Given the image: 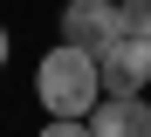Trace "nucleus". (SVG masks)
I'll return each instance as SVG.
<instances>
[{"mask_svg":"<svg viewBox=\"0 0 151 137\" xmlns=\"http://www.w3.org/2000/svg\"><path fill=\"white\" fill-rule=\"evenodd\" d=\"M35 96H41V110L48 117H89L96 103H103V75H96V55L89 48H69V41H55L35 62Z\"/></svg>","mask_w":151,"mask_h":137,"instance_id":"nucleus-1","label":"nucleus"},{"mask_svg":"<svg viewBox=\"0 0 151 137\" xmlns=\"http://www.w3.org/2000/svg\"><path fill=\"white\" fill-rule=\"evenodd\" d=\"M96 75H103V96H144L151 89V41L117 34L110 48H96Z\"/></svg>","mask_w":151,"mask_h":137,"instance_id":"nucleus-2","label":"nucleus"},{"mask_svg":"<svg viewBox=\"0 0 151 137\" xmlns=\"http://www.w3.org/2000/svg\"><path fill=\"white\" fill-rule=\"evenodd\" d=\"M62 41L69 48H110L117 41V0H69L62 7Z\"/></svg>","mask_w":151,"mask_h":137,"instance_id":"nucleus-3","label":"nucleus"},{"mask_svg":"<svg viewBox=\"0 0 151 137\" xmlns=\"http://www.w3.org/2000/svg\"><path fill=\"white\" fill-rule=\"evenodd\" d=\"M89 137H151V103L144 96H103L89 110Z\"/></svg>","mask_w":151,"mask_h":137,"instance_id":"nucleus-4","label":"nucleus"},{"mask_svg":"<svg viewBox=\"0 0 151 137\" xmlns=\"http://www.w3.org/2000/svg\"><path fill=\"white\" fill-rule=\"evenodd\" d=\"M117 34H144L151 41V0H117Z\"/></svg>","mask_w":151,"mask_h":137,"instance_id":"nucleus-5","label":"nucleus"},{"mask_svg":"<svg viewBox=\"0 0 151 137\" xmlns=\"http://www.w3.org/2000/svg\"><path fill=\"white\" fill-rule=\"evenodd\" d=\"M41 137H89V117H48Z\"/></svg>","mask_w":151,"mask_h":137,"instance_id":"nucleus-6","label":"nucleus"},{"mask_svg":"<svg viewBox=\"0 0 151 137\" xmlns=\"http://www.w3.org/2000/svg\"><path fill=\"white\" fill-rule=\"evenodd\" d=\"M7 48H14V41H7V27H0V69H7Z\"/></svg>","mask_w":151,"mask_h":137,"instance_id":"nucleus-7","label":"nucleus"}]
</instances>
